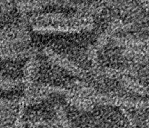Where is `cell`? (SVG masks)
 Masks as SVG:
<instances>
[{"mask_svg": "<svg viewBox=\"0 0 149 128\" xmlns=\"http://www.w3.org/2000/svg\"><path fill=\"white\" fill-rule=\"evenodd\" d=\"M132 23H125L121 20H116L111 23L109 26L105 29V31L102 32L99 37L97 39L96 42L91 47V49L88 53V58L91 61L94 69L98 68V62H97V56H98L99 51L103 49L104 46L111 40L112 37L117 32L122 29H127L132 26Z\"/></svg>", "mask_w": 149, "mask_h": 128, "instance_id": "6da1fadb", "label": "cell"}, {"mask_svg": "<svg viewBox=\"0 0 149 128\" xmlns=\"http://www.w3.org/2000/svg\"><path fill=\"white\" fill-rule=\"evenodd\" d=\"M26 21L27 23H52L75 26L85 23H90L92 22V20L91 18L88 17H83L77 16H68L61 13H47L30 17Z\"/></svg>", "mask_w": 149, "mask_h": 128, "instance_id": "7a4b0ae2", "label": "cell"}, {"mask_svg": "<svg viewBox=\"0 0 149 128\" xmlns=\"http://www.w3.org/2000/svg\"><path fill=\"white\" fill-rule=\"evenodd\" d=\"M43 53L47 56V58L53 64L56 66L63 68L66 71H68L72 75L81 78V79H86L88 77V74L86 70L79 67L77 65L72 62L69 59L56 53L53 49L51 48L46 47L43 49Z\"/></svg>", "mask_w": 149, "mask_h": 128, "instance_id": "3957f363", "label": "cell"}, {"mask_svg": "<svg viewBox=\"0 0 149 128\" xmlns=\"http://www.w3.org/2000/svg\"><path fill=\"white\" fill-rule=\"evenodd\" d=\"M94 28L92 22L85 23L75 26H44V25L35 24L32 26L34 32L40 34H51V33H67L74 34L79 33L85 31H89Z\"/></svg>", "mask_w": 149, "mask_h": 128, "instance_id": "277c9868", "label": "cell"}, {"mask_svg": "<svg viewBox=\"0 0 149 128\" xmlns=\"http://www.w3.org/2000/svg\"><path fill=\"white\" fill-rule=\"evenodd\" d=\"M36 55L31 56L27 61L24 67V77L23 83L25 86V96H27L30 94L33 88L34 81L35 76L37 74L38 63Z\"/></svg>", "mask_w": 149, "mask_h": 128, "instance_id": "5b68a950", "label": "cell"}, {"mask_svg": "<svg viewBox=\"0 0 149 128\" xmlns=\"http://www.w3.org/2000/svg\"><path fill=\"white\" fill-rule=\"evenodd\" d=\"M112 39L117 46L125 48H140L142 47L148 46V39L146 38H135L126 37H114Z\"/></svg>", "mask_w": 149, "mask_h": 128, "instance_id": "8992f818", "label": "cell"}, {"mask_svg": "<svg viewBox=\"0 0 149 128\" xmlns=\"http://www.w3.org/2000/svg\"><path fill=\"white\" fill-rule=\"evenodd\" d=\"M118 79L121 82L123 86H125L129 91L143 96L148 95V88L135 79H133L132 77L123 75L118 78Z\"/></svg>", "mask_w": 149, "mask_h": 128, "instance_id": "52a82bcc", "label": "cell"}, {"mask_svg": "<svg viewBox=\"0 0 149 128\" xmlns=\"http://www.w3.org/2000/svg\"><path fill=\"white\" fill-rule=\"evenodd\" d=\"M139 1H140L141 3L143 5L145 8L148 11V0H139Z\"/></svg>", "mask_w": 149, "mask_h": 128, "instance_id": "ba28073f", "label": "cell"}, {"mask_svg": "<svg viewBox=\"0 0 149 128\" xmlns=\"http://www.w3.org/2000/svg\"><path fill=\"white\" fill-rule=\"evenodd\" d=\"M30 127H31V128H38V127H36V125H30Z\"/></svg>", "mask_w": 149, "mask_h": 128, "instance_id": "9c48e42d", "label": "cell"}]
</instances>
